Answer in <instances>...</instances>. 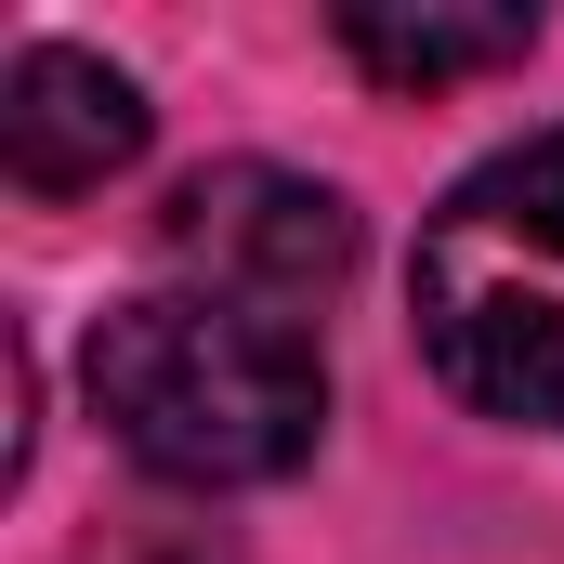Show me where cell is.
<instances>
[{
  "label": "cell",
  "mask_w": 564,
  "mask_h": 564,
  "mask_svg": "<svg viewBox=\"0 0 564 564\" xmlns=\"http://www.w3.org/2000/svg\"><path fill=\"white\" fill-rule=\"evenodd\" d=\"M132 158H144V93L106 53H79V40H26L13 53V79H0V171L26 197H93Z\"/></svg>",
  "instance_id": "cell-4"
},
{
  "label": "cell",
  "mask_w": 564,
  "mask_h": 564,
  "mask_svg": "<svg viewBox=\"0 0 564 564\" xmlns=\"http://www.w3.org/2000/svg\"><path fill=\"white\" fill-rule=\"evenodd\" d=\"M93 421L132 446L158 486H276L328 433V355L302 315L210 302V289H144L79 355Z\"/></svg>",
  "instance_id": "cell-1"
},
{
  "label": "cell",
  "mask_w": 564,
  "mask_h": 564,
  "mask_svg": "<svg viewBox=\"0 0 564 564\" xmlns=\"http://www.w3.org/2000/svg\"><path fill=\"white\" fill-rule=\"evenodd\" d=\"M328 40L381 79V93H459L539 53V13H394V0H341Z\"/></svg>",
  "instance_id": "cell-5"
},
{
  "label": "cell",
  "mask_w": 564,
  "mask_h": 564,
  "mask_svg": "<svg viewBox=\"0 0 564 564\" xmlns=\"http://www.w3.org/2000/svg\"><path fill=\"white\" fill-rule=\"evenodd\" d=\"M158 250H171V276H184V289H210V302L302 315V302H328V289L355 276V210H341V184H315V171L224 158V171L171 184V210H158Z\"/></svg>",
  "instance_id": "cell-3"
},
{
  "label": "cell",
  "mask_w": 564,
  "mask_h": 564,
  "mask_svg": "<svg viewBox=\"0 0 564 564\" xmlns=\"http://www.w3.org/2000/svg\"><path fill=\"white\" fill-rule=\"evenodd\" d=\"M408 328L473 421L564 433V132H525L446 184L408 250Z\"/></svg>",
  "instance_id": "cell-2"
}]
</instances>
